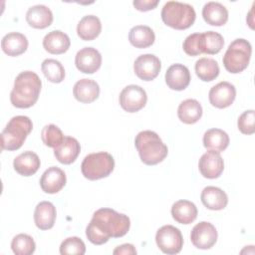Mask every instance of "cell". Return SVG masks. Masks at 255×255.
<instances>
[{
  "mask_svg": "<svg viewBox=\"0 0 255 255\" xmlns=\"http://www.w3.org/2000/svg\"><path fill=\"white\" fill-rule=\"evenodd\" d=\"M134 145L140 160L146 165H155L161 162L168 153L167 146L152 130L138 132L134 139Z\"/></svg>",
  "mask_w": 255,
  "mask_h": 255,
  "instance_id": "3",
  "label": "cell"
},
{
  "mask_svg": "<svg viewBox=\"0 0 255 255\" xmlns=\"http://www.w3.org/2000/svg\"><path fill=\"white\" fill-rule=\"evenodd\" d=\"M204 21L211 26H223L228 21V10L219 2H207L202 8Z\"/></svg>",
  "mask_w": 255,
  "mask_h": 255,
  "instance_id": "25",
  "label": "cell"
},
{
  "mask_svg": "<svg viewBox=\"0 0 255 255\" xmlns=\"http://www.w3.org/2000/svg\"><path fill=\"white\" fill-rule=\"evenodd\" d=\"M11 248L16 255H31L35 252L36 244L30 235L20 233L12 239Z\"/></svg>",
  "mask_w": 255,
  "mask_h": 255,
  "instance_id": "34",
  "label": "cell"
},
{
  "mask_svg": "<svg viewBox=\"0 0 255 255\" xmlns=\"http://www.w3.org/2000/svg\"><path fill=\"white\" fill-rule=\"evenodd\" d=\"M56 207L50 201H41L34 211L35 225L41 230L51 229L56 220Z\"/></svg>",
  "mask_w": 255,
  "mask_h": 255,
  "instance_id": "21",
  "label": "cell"
},
{
  "mask_svg": "<svg viewBox=\"0 0 255 255\" xmlns=\"http://www.w3.org/2000/svg\"><path fill=\"white\" fill-rule=\"evenodd\" d=\"M1 48L10 57L19 56L26 52L28 48L27 37L19 32L8 33L1 40Z\"/></svg>",
  "mask_w": 255,
  "mask_h": 255,
  "instance_id": "20",
  "label": "cell"
},
{
  "mask_svg": "<svg viewBox=\"0 0 255 255\" xmlns=\"http://www.w3.org/2000/svg\"><path fill=\"white\" fill-rule=\"evenodd\" d=\"M203 205L210 210H222L228 203V196L221 188L216 186H206L201 195Z\"/></svg>",
  "mask_w": 255,
  "mask_h": 255,
  "instance_id": "24",
  "label": "cell"
},
{
  "mask_svg": "<svg viewBox=\"0 0 255 255\" xmlns=\"http://www.w3.org/2000/svg\"><path fill=\"white\" fill-rule=\"evenodd\" d=\"M228 134L220 128H210L203 134V145L209 150L223 151L229 145Z\"/></svg>",
  "mask_w": 255,
  "mask_h": 255,
  "instance_id": "31",
  "label": "cell"
},
{
  "mask_svg": "<svg viewBox=\"0 0 255 255\" xmlns=\"http://www.w3.org/2000/svg\"><path fill=\"white\" fill-rule=\"evenodd\" d=\"M70 45L71 41L69 36L60 30L49 32L43 39L44 49L53 55L64 54L68 51Z\"/></svg>",
  "mask_w": 255,
  "mask_h": 255,
  "instance_id": "19",
  "label": "cell"
},
{
  "mask_svg": "<svg viewBox=\"0 0 255 255\" xmlns=\"http://www.w3.org/2000/svg\"><path fill=\"white\" fill-rule=\"evenodd\" d=\"M75 65L84 74H94L102 65V55L93 47H85L76 54Z\"/></svg>",
  "mask_w": 255,
  "mask_h": 255,
  "instance_id": "13",
  "label": "cell"
},
{
  "mask_svg": "<svg viewBox=\"0 0 255 255\" xmlns=\"http://www.w3.org/2000/svg\"><path fill=\"white\" fill-rule=\"evenodd\" d=\"M155 35L153 30L145 25H136L128 32L129 43L138 49H144L154 43Z\"/></svg>",
  "mask_w": 255,
  "mask_h": 255,
  "instance_id": "29",
  "label": "cell"
},
{
  "mask_svg": "<svg viewBox=\"0 0 255 255\" xmlns=\"http://www.w3.org/2000/svg\"><path fill=\"white\" fill-rule=\"evenodd\" d=\"M197 208L195 204L188 200H178L171 206L172 218L180 224H190L197 217Z\"/></svg>",
  "mask_w": 255,
  "mask_h": 255,
  "instance_id": "26",
  "label": "cell"
},
{
  "mask_svg": "<svg viewBox=\"0 0 255 255\" xmlns=\"http://www.w3.org/2000/svg\"><path fill=\"white\" fill-rule=\"evenodd\" d=\"M130 227L129 218L112 208H100L94 214L86 228V236L95 245L107 243L111 237L125 236Z\"/></svg>",
  "mask_w": 255,
  "mask_h": 255,
  "instance_id": "1",
  "label": "cell"
},
{
  "mask_svg": "<svg viewBox=\"0 0 255 255\" xmlns=\"http://www.w3.org/2000/svg\"><path fill=\"white\" fill-rule=\"evenodd\" d=\"M40 158L39 156L30 150L24 151L15 157L13 161L14 169L17 173L23 176H31L35 174L40 167Z\"/></svg>",
  "mask_w": 255,
  "mask_h": 255,
  "instance_id": "22",
  "label": "cell"
},
{
  "mask_svg": "<svg viewBox=\"0 0 255 255\" xmlns=\"http://www.w3.org/2000/svg\"><path fill=\"white\" fill-rule=\"evenodd\" d=\"M198 39H199V33L190 34L185 38L182 45V48L185 54H187L188 56H198L201 54L199 51Z\"/></svg>",
  "mask_w": 255,
  "mask_h": 255,
  "instance_id": "38",
  "label": "cell"
},
{
  "mask_svg": "<svg viewBox=\"0 0 255 255\" xmlns=\"http://www.w3.org/2000/svg\"><path fill=\"white\" fill-rule=\"evenodd\" d=\"M27 23L36 29H45L53 22V13L45 5H34L26 13Z\"/></svg>",
  "mask_w": 255,
  "mask_h": 255,
  "instance_id": "23",
  "label": "cell"
},
{
  "mask_svg": "<svg viewBox=\"0 0 255 255\" xmlns=\"http://www.w3.org/2000/svg\"><path fill=\"white\" fill-rule=\"evenodd\" d=\"M195 73L203 82H211L215 80L220 72L218 63L211 58H200L195 63Z\"/></svg>",
  "mask_w": 255,
  "mask_h": 255,
  "instance_id": "32",
  "label": "cell"
},
{
  "mask_svg": "<svg viewBox=\"0 0 255 255\" xmlns=\"http://www.w3.org/2000/svg\"><path fill=\"white\" fill-rule=\"evenodd\" d=\"M64 134L60 128L56 125L50 124L43 128L41 131V138L45 145L56 148L64 139Z\"/></svg>",
  "mask_w": 255,
  "mask_h": 255,
  "instance_id": "35",
  "label": "cell"
},
{
  "mask_svg": "<svg viewBox=\"0 0 255 255\" xmlns=\"http://www.w3.org/2000/svg\"><path fill=\"white\" fill-rule=\"evenodd\" d=\"M177 117L186 125L195 124L202 117V107L199 102L194 99L184 100L178 106Z\"/></svg>",
  "mask_w": 255,
  "mask_h": 255,
  "instance_id": "27",
  "label": "cell"
},
{
  "mask_svg": "<svg viewBox=\"0 0 255 255\" xmlns=\"http://www.w3.org/2000/svg\"><path fill=\"white\" fill-rule=\"evenodd\" d=\"M42 72L46 79L51 83H61L65 78V69L63 65L55 59H46L41 65Z\"/></svg>",
  "mask_w": 255,
  "mask_h": 255,
  "instance_id": "33",
  "label": "cell"
},
{
  "mask_svg": "<svg viewBox=\"0 0 255 255\" xmlns=\"http://www.w3.org/2000/svg\"><path fill=\"white\" fill-rule=\"evenodd\" d=\"M251 54L252 47L247 40L235 39L230 43L223 56V65L231 74L241 73L248 67Z\"/></svg>",
  "mask_w": 255,
  "mask_h": 255,
  "instance_id": "6",
  "label": "cell"
},
{
  "mask_svg": "<svg viewBox=\"0 0 255 255\" xmlns=\"http://www.w3.org/2000/svg\"><path fill=\"white\" fill-rule=\"evenodd\" d=\"M102 31L100 19L95 15L84 16L77 25V34L84 41L96 39Z\"/></svg>",
  "mask_w": 255,
  "mask_h": 255,
  "instance_id": "28",
  "label": "cell"
},
{
  "mask_svg": "<svg viewBox=\"0 0 255 255\" xmlns=\"http://www.w3.org/2000/svg\"><path fill=\"white\" fill-rule=\"evenodd\" d=\"M115 168V159L107 151L90 153L83 159L81 170L89 180H98L109 176Z\"/></svg>",
  "mask_w": 255,
  "mask_h": 255,
  "instance_id": "7",
  "label": "cell"
},
{
  "mask_svg": "<svg viewBox=\"0 0 255 255\" xmlns=\"http://www.w3.org/2000/svg\"><path fill=\"white\" fill-rule=\"evenodd\" d=\"M73 94L80 103L90 104L99 98L100 87L94 80L81 79L74 85Z\"/></svg>",
  "mask_w": 255,
  "mask_h": 255,
  "instance_id": "18",
  "label": "cell"
},
{
  "mask_svg": "<svg viewBox=\"0 0 255 255\" xmlns=\"http://www.w3.org/2000/svg\"><path fill=\"white\" fill-rule=\"evenodd\" d=\"M198 168L202 176L209 179L217 178L224 170V161L218 151L208 150L201 155Z\"/></svg>",
  "mask_w": 255,
  "mask_h": 255,
  "instance_id": "14",
  "label": "cell"
},
{
  "mask_svg": "<svg viewBox=\"0 0 255 255\" xmlns=\"http://www.w3.org/2000/svg\"><path fill=\"white\" fill-rule=\"evenodd\" d=\"M33 128L32 121L26 116L13 117L1 132L2 150H17Z\"/></svg>",
  "mask_w": 255,
  "mask_h": 255,
  "instance_id": "4",
  "label": "cell"
},
{
  "mask_svg": "<svg viewBox=\"0 0 255 255\" xmlns=\"http://www.w3.org/2000/svg\"><path fill=\"white\" fill-rule=\"evenodd\" d=\"M190 73L182 64L171 65L165 73V83L169 89L174 91L185 90L190 83Z\"/></svg>",
  "mask_w": 255,
  "mask_h": 255,
  "instance_id": "16",
  "label": "cell"
},
{
  "mask_svg": "<svg viewBox=\"0 0 255 255\" xmlns=\"http://www.w3.org/2000/svg\"><path fill=\"white\" fill-rule=\"evenodd\" d=\"M86 252V245L84 241L76 236L66 238L60 245V253L62 255L78 254L83 255Z\"/></svg>",
  "mask_w": 255,
  "mask_h": 255,
  "instance_id": "36",
  "label": "cell"
},
{
  "mask_svg": "<svg viewBox=\"0 0 255 255\" xmlns=\"http://www.w3.org/2000/svg\"><path fill=\"white\" fill-rule=\"evenodd\" d=\"M161 69L160 60L152 54L138 56L133 64V70L137 78L142 81L154 80Z\"/></svg>",
  "mask_w": 255,
  "mask_h": 255,
  "instance_id": "11",
  "label": "cell"
},
{
  "mask_svg": "<svg viewBox=\"0 0 255 255\" xmlns=\"http://www.w3.org/2000/svg\"><path fill=\"white\" fill-rule=\"evenodd\" d=\"M199 51L201 54L215 55L221 51L224 46V39L221 34L214 31L199 33Z\"/></svg>",
  "mask_w": 255,
  "mask_h": 255,
  "instance_id": "30",
  "label": "cell"
},
{
  "mask_svg": "<svg viewBox=\"0 0 255 255\" xmlns=\"http://www.w3.org/2000/svg\"><path fill=\"white\" fill-rule=\"evenodd\" d=\"M81 151L79 141L72 136H65L63 141L54 148V155L56 159L63 164L73 163Z\"/></svg>",
  "mask_w": 255,
  "mask_h": 255,
  "instance_id": "17",
  "label": "cell"
},
{
  "mask_svg": "<svg viewBox=\"0 0 255 255\" xmlns=\"http://www.w3.org/2000/svg\"><path fill=\"white\" fill-rule=\"evenodd\" d=\"M114 254H136V250L132 244L126 243L121 246H118L114 251Z\"/></svg>",
  "mask_w": 255,
  "mask_h": 255,
  "instance_id": "40",
  "label": "cell"
},
{
  "mask_svg": "<svg viewBox=\"0 0 255 255\" xmlns=\"http://www.w3.org/2000/svg\"><path fill=\"white\" fill-rule=\"evenodd\" d=\"M120 105L128 113L140 111L147 102V96L143 88L137 85H128L120 94Z\"/></svg>",
  "mask_w": 255,
  "mask_h": 255,
  "instance_id": "9",
  "label": "cell"
},
{
  "mask_svg": "<svg viewBox=\"0 0 255 255\" xmlns=\"http://www.w3.org/2000/svg\"><path fill=\"white\" fill-rule=\"evenodd\" d=\"M157 247L165 254H177L183 246V237L180 230L172 225L160 227L155 235Z\"/></svg>",
  "mask_w": 255,
  "mask_h": 255,
  "instance_id": "8",
  "label": "cell"
},
{
  "mask_svg": "<svg viewBox=\"0 0 255 255\" xmlns=\"http://www.w3.org/2000/svg\"><path fill=\"white\" fill-rule=\"evenodd\" d=\"M158 0H135L132 2L134 8L141 12H146L154 9L158 5Z\"/></svg>",
  "mask_w": 255,
  "mask_h": 255,
  "instance_id": "39",
  "label": "cell"
},
{
  "mask_svg": "<svg viewBox=\"0 0 255 255\" xmlns=\"http://www.w3.org/2000/svg\"><path fill=\"white\" fill-rule=\"evenodd\" d=\"M67 182L65 172L57 167L51 166L44 171L40 178V186L42 190L49 194L59 192Z\"/></svg>",
  "mask_w": 255,
  "mask_h": 255,
  "instance_id": "15",
  "label": "cell"
},
{
  "mask_svg": "<svg viewBox=\"0 0 255 255\" xmlns=\"http://www.w3.org/2000/svg\"><path fill=\"white\" fill-rule=\"evenodd\" d=\"M208 98L213 107L225 109L233 104L236 98V89L229 82H220L210 89Z\"/></svg>",
  "mask_w": 255,
  "mask_h": 255,
  "instance_id": "12",
  "label": "cell"
},
{
  "mask_svg": "<svg viewBox=\"0 0 255 255\" xmlns=\"http://www.w3.org/2000/svg\"><path fill=\"white\" fill-rule=\"evenodd\" d=\"M217 231L213 224L207 221L197 223L191 230L190 239L192 244L202 250L210 249L217 241Z\"/></svg>",
  "mask_w": 255,
  "mask_h": 255,
  "instance_id": "10",
  "label": "cell"
},
{
  "mask_svg": "<svg viewBox=\"0 0 255 255\" xmlns=\"http://www.w3.org/2000/svg\"><path fill=\"white\" fill-rule=\"evenodd\" d=\"M255 121V113L253 110L245 111L241 116L238 118L237 126L239 130L244 134H252L255 132L254 127Z\"/></svg>",
  "mask_w": 255,
  "mask_h": 255,
  "instance_id": "37",
  "label": "cell"
},
{
  "mask_svg": "<svg viewBox=\"0 0 255 255\" xmlns=\"http://www.w3.org/2000/svg\"><path fill=\"white\" fill-rule=\"evenodd\" d=\"M196 18L194 8L178 1L166 2L161 10L163 23L176 30H185L193 25Z\"/></svg>",
  "mask_w": 255,
  "mask_h": 255,
  "instance_id": "5",
  "label": "cell"
},
{
  "mask_svg": "<svg viewBox=\"0 0 255 255\" xmlns=\"http://www.w3.org/2000/svg\"><path fill=\"white\" fill-rule=\"evenodd\" d=\"M42 88V81L32 71L21 72L14 81L10 93L11 104L18 109H28L38 101Z\"/></svg>",
  "mask_w": 255,
  "mask_h": 255,
  "instance_id": "2",
  "label": "cell"
}]
</instances>
